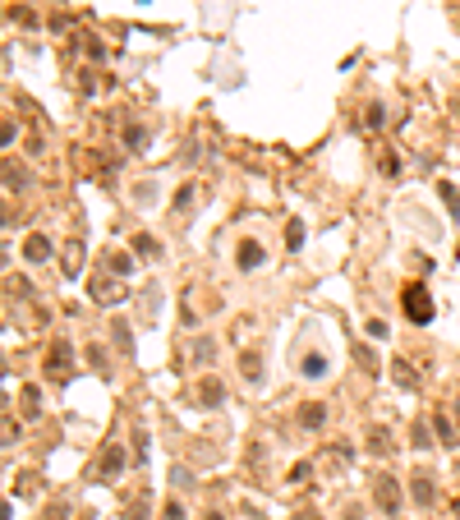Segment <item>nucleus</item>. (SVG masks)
Wrapping results in <instances>:
<instances>
[{
    "mask_svg": "<svg viewBox=\"0 0 460 520\" xmlns=\"http://www.w3.org/2000/svg\"><path fill=\"white\" fill-rule=\"evenodd\" d=\"M405 313H410V322H433V299H428V290L424 286H405Z\"/></svg>",
    "mask_w": 460,
    "mask_h": 520,
    "instance_id": "nucleus-1",
    "label": "nucleus"
},
{
    "mask_svg": "<svg viewBox=\"0 0 460 520\" xmlns=\"http://www.w3.org/2000/svg\"><path fill=\"white\" fill-rule=\"evenodd\" d=\"M373 493H378V507H382V511H396V507H401V488H396L391 475L378 479V488H373Z\"/></svg>",
    "mask_w": 460,
    "mask_h": 520,
    "instance_id": "nucleus-2",
    "label": "nucleus"
},
{
    "mask_svg": "<svg viewBox=\"0 0 460 520\" xmlns=\"http://www.w3.org/2000/svg\"><path fill=\"white\" fill-rule=\"evenodd\" d=\"M235 258H240V267H258V263H263V244L244 240L240 249H235Z\"/></svg>",
    "mask_w": 460,
    "mask_h": 520,
    "instance_id": "nucleus-3",
    "label": "nucleus"
},
{
    "mask_svg": "<svg viewBox=\"0 0 460 520\" xmlns=\"http://www.w3.org/2000/svg\"><path fill=\"white\" fill-rule=\"evenodd\" d=\"M304 377H327V354H308V359H304Z\"/></svg>",
    "mask_w": 460,
    "mask_h": 520,
    "instance_id": "nucleus-4",
    "label": "nucleus"
},
{
    "mask_svg": "<svg viewBox=\"0 0 460 520\" xmlns=\"http://www.w3.org/2000/svg\"><path fill=\"white\" fill-rule=\"evenodd\" d=\"M46 254H51V240H46V235H33V240H28V258H33V263H42Z\"/></svg>",
    "mask_w": 460,
    "mask_h": 520,
    "instance_id": "nucleus-5",
    "label": "nucleus"
},
{
    "mask_svg": "<svg viewBox=\"0 0 460 520\" xmlns=\"http://www.w3.org/2000/svg\"><path fill=\"white\" fill-rule=\"evenodd\" d=\"M433 498H438V488H433V479H424V475H419V479H415V502H424V507H428Z\"/></svg>",
    "mask_w": 460,
    "mask_h": 520,
    "instance_id": "nucleus-6",
    "label": "nucleus"
},
{
    "mask_svg": "<svg viewBox=\"0 0 460 520\" xmlns=\"http://www.w3.org/2000/svg\"><path fill=\"white\" fill-rule=\"evenodd\" d=\"M299 419H304V428H322V419H327V414H322V405H304V414H299Z\"/></svg>",
    "mask_w": 460,
    "mask_h": 520,
    "instance_id": "nucleus-7",
    "label": "nucleus"
},
{
    "mask_svg": "<svg viewBox=\"0 0 460 520\" xmlns=\"http://www.w3.org/2000/svg\"><path fill=\"white\" fill-rule=\"evenodd\" d=\"M120 461H124V456H120V447H110V452H106V461H101V470H106V475H115V470H120Z\"/></svg>",
    "mask_w": 460,
    "mask_h": 520,
    "instance_id": "nucleus-8",
    "label": "nucleus"
},
{
    "mask_svg": "<svg viewBox=\"0 0 460 520\" xmlns=\"http://www.w3.org/2000/svg\"><path fill=\"white\" fill-rule=\"evenodd\" d=\"M203 400H208V405H217V400H221V387H217V382H208V387H203Z\"/></svg>",
    "mask_w": 460,
    "mask_h": 520,
    "instance_id": "nucleus-9",
    "label": "nucleus"
},
{
    "mask_svg": "<svg viewBox=\"0 0 460 520\" xmlns=\"http://www.w3.org/2000/svg\"><path fill=\"white\" fill-rule=\"evenodd\" d=\"M368 438H373V452H387V433H382V428H373Z\"/></svg>",
    "mask_w": 460,
    "mask_h": 520,
    "instance_id": "nucleus-10",
    "label": "nucleus"
},
{
    "mask_svg": "<svg viewBox=\"0 0 460 520\" xmlns=\"http://www.w3.org/2000/svg\"><path fill=\"white\" fill-rule=\"evenodd\" d=\"M161 520H185V511H180L175 502H171V507H166V516H161Z\"/></svg>",
    "mask_w": 460,
    "mask_h": 520,
    "instance_id": "nucleus-11",
    "label": "nucleus"
},
{
    "mask_svg": "<svg viewBox=\"0 0 460 520\" xmlns=\"http://www.w3.org/2000/svg\"><path fill=\"white\" fill-rule=\"evenodd\" d=\"M208 520H226V516H217V511H212V516H208Z\"/></svg>",
    "mask_w": 460,
    "mask_h": 520,
    "instance_id": "nucleus-12",
    "label": "nucleus"
},
{
    "mask_svg": "<svg viewBox=\"0 0 460 520\" xmlns=\"http://www.w3.org/2000/svg\"><path fill=\"white\" fill-rule=\"evenodd\" d=\"M456 111H460V106H456Z\"/></svg>",
    "mask_w": 460,
    "mask_h": 520,
    "instance_id": "nucleus-13",
    "label": "nucleus"
}]
</instances>
